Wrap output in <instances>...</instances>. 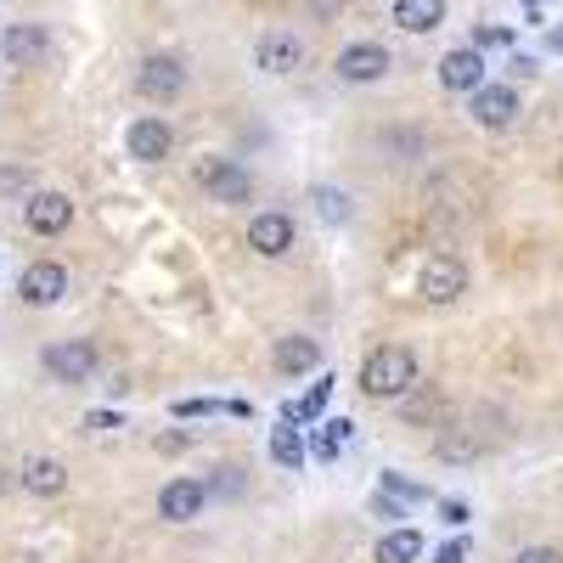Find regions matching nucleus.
I'll return each instance as SVG.
<instances>
[{"mask_svg": "<svg viewBox=\"0 0 563 563\" xmlns=\"http://www.w3.org/2000/svg\"><path fill=\"white\" fill-rule=\"evenodd\" d=\"M411 384H417V355L406 344L372 350L366 366H361V395L366 400H400V395H411Z\"/></svg>", "mask_w": 563, "mask_h": 563, "instance_id": "obj_1", "label": "nucleus"}, {"mask_svg": "<svg viewBox=\"0 0 563 563\" xmlns=\"http://www.w3.org/2000/svg\"><path fill=\"white\" fill-rule=\"evenodd\" d=\"M40 366H45V378L52 384H90L97 378V344H85V339H68V344H45V355H40Z\"/></svg>", "mask_w": 563, "mask_h": 563, "instance_id": "obj_2", "label": "nucleus"}, {"mask_svg": "<svg viewBox=\"0 0 563 563\" xmlns=\"http://www.w3.org/2000/svg\"><path fill=\"white\" fill-rule=\"evenodd\" d=\"M389 68H395V57H389V45H378V40H355V45H344L339 63H333V74H339L344 85H378Z\"/></svg>", "mask_w": 563, "mask_h": 563, "instance_id": "obj_3", "label": "nucleus"}, {"mask_svg": "<svg viewBox=\"0 0 563 563\" xmlns=\"http://www.w3.org/2000/svg\"><path fill=\"white\" fill-rule=\"evenodd\" d=\"M135 90H141V102L169 108L180 90H186V68H180L175 57H147V63L135 68Z\"/></svg>", "mask_w": 563, "mask_h": 563, "instance_id": "obj_4", "label": "nucleus"}, {"mask_svg": "<svg viewBox=\"0 0 563 563\" xmlns=\"http://www.w3.org/2000/svg\"><path fill=\"white\" fill-rule=\"evenodd\" d=\"M467 113H474V124H485V130H507L525 113V102H519L512 85H479L474 97H467Z\"/></svg>", "mask_w": 563, "mask_h": 563, "instance_id": "obj_5", "label": "nucleus"}, {"mask_svg": "<svg viewBox=\"0 0 563 563\" xmlns=\"http://www.w3.org/2000/svg\"><path fill=\"white\" fill-rule=\"evenodd\" d=\"M198 186H203L214 203H249V198H254V175L238 169V164H225V158L198 164Z\"/></svg>", "mask_w": 563, "mask_h": 563, "instance_id": "obj_6", "label": "nucleus"}, {"mask_svg": "<svg viewBox=\"0 0 563 563\" xmlns=\"http://www.w3.org/2000/svg\"><path fill=\"white\" fill-rule=\"evenodd\" d=\"M294 214H276V209H265V214H254L249 220V249L260 254V260H282V254H294Z\"/></svg>", "mask_w": 563, "mask_h": 563, "instance_id": "obj_7", "label": "nucleus"}, {"mask_svg": "<svg viewBox=\"0 0 563 563\" xmlns=\"http://www.w3.org/2000/svg\"><path fill=\"white\" fill-rule=\"evenodd\" d=\"M417 294L429 299V305H451V299H462L467 294V271H462V260H429L417 271Z\"/></svg>", "mask_w": 563, "mask_h": 563, "instance_id": "obj_8", "label": "nucleus"}, {"mask_svg": "<svg viewBox=\"0 0 563 563\" xmlns=\"http://www.w3.org/2000/svg\"><path fill=\"white\" fill-rule=\"evenodd\" d=\"M440 85L456 90V97H474V90L485 85V52L479 45H456V52L440 57Z\"/></svg>", "mask_w": 563, "mask_h": 563, "instance_id": "obj_9", "label": "nucleus"}, {"mask_svg": "<svg viewBox=\"0 0 563 563\" xmlns=\"http://www.w3.org/2000/svg\"><path fill=\"white\" fill-rule=\"evenodd\" d=\"M203 501H209V485H203V479H169V485L158 490V519L192 525V519H203Z\"/></svg>", "mask_w": 563, "mask_h": 563, "instance_id": "obj_10", "label": "nucleus"}, {"mask_svg": "<svg viewBox=\"0 0 563 563\" xmlns=\"http://www.w3.org/2000/svg\"><path fill=\"white\" fill-rule=\"evenodd\" d=\"M254 63H260V74H294L299 63H305V40L299 34H288V29H271V34H260V45H254Z\"/></svg>", "mask_w": 563, "mask_h": 563, "instance_id": "obj_11", "label": "nucleus"}, {"mask_svg": "<svg viewBox=\"0 0 563 563\" xmlns=\"http://www.w3.org/2000/svg\"><path fill=\"white\" fill-rule=\"evenodd\" d=\"M124 147H130V158H141V164H164L169 153H175V130L153 113V119H135L130 124V135H124Z\"/></svg>", "mask_w": 563, "mask_h": 563, "instance_id": "obj_12", "label": "nucleus"}, {"mask_svg": "<svg viewBox=\"0 0 563 563\" xmlns=\"http://www.w3.org/2000/svg\"><path fill=\"white\" fill-rule=\"evenodd\" d=\"M18 294H23V305H57L68 294V271L57 260H34L18 282Z\"/></svg>", "mask_w": 563, "mask_h": 563, "instance_id": "obj_13", "label": "nucleus"}, {"mask_svg": "<svg viewBox=\"0 0 563 563\" xmlns=\"http://www.w3.org/2000/svg\"><path fill=\"white\" fill-rule=\"evenodd\" d=\"M23 220H29V231H40V238H57V231H68V220H74V203H68V192H34L23 203Z\"/></svg>", "mask_w": 563, "mask_h": 563, "instance_id": "obj_14", "label": "nucleus"}, {"mask_svg": "<svg viewBox=\"0 0 563 563\" xmlns=\"http://www.w3.org/2000/svg\"><path fill=\"white\" fill-rule=\"evenodd\" d=\"M0 52H7V63H18V68H40L45 63V29L40 23H12L7 34H0Z\"/></svg>", "mask_w": 563, "mask_h": 563, "instance_id": "obj_15", "label": "nucleus"}, {"mask_svg": "<svg viewBox=\"0 0 563 563\" xmlns=\"http://www.w3.org/2000/svg\"><path fill=\"white\" fill-rule=\"evenodd\" d=\"M18 479H23L29 496H63V490H68V467H63L57 456H29V462L18 467Z\"/></svg>", "mask_w": 563, "mask_h": 563, "instance_id": "obj_16", "label": "nucleus"}, {"mask_svg": "<svg viewBox=\"0 0 563 563\" xmlns=\"http://www.w3.org/2000/svg\"><path fill=\"white\" fill-rule=\"evenodd\" d=\"M440 23H445V0H395V29L434 34Z\"/></svg>", "mask_w": 563, "mask_h": 563, "instance_id": "obj_17", "label": "nucleus"}, {"mask_svg": "<svg viewBox=\"0 0 563 563\" xmlns=\"http://www.w3.org/2000/svg\"><path fill=\"white\" fill-rule=\"evenodd\" d=\"M305 434H299V422H282V429H271V462L276 467H288V474H299L305 467Z\"/></svg>", "mask_w": 563, "mask_h": 563, "instance_id": "obj_18", "label": "nucleus"}, {"mask_svg": "<svg viewBox=\"0 0 563 563\" xmlns=\"http://www.w3.org/2000/svg\"><path fill=\"white\" fill-rule=\"evenodd\" d=\"M321 366V350H316V339H282L276 344V372H288V378H299V372H316Z\"/></svg>", "mask_w": 563, "mask_h": 563, "instance_id": "obj_19", "label": "nucleus"}, {"mask_svg": "<svg viewBox=\"0 0 563 563\" xmlns=\"http://www.w3.org/2000/svg\"><path fill=\"white\" fill-rule=\"evenodd\" d=\"M333 384H339L333 372H321V378L310 384V395H305V400H288V406H282V422H299V429H305L310 417H321V406H327V395H333Z\"/></svg>", "mask_w": 563, "mask_h": 563, "instance_id": "obj_20", "label": "nucleus"}, {"mask_svg": "<svg viewBox=\"0 0 563 563\" xmlns=\"http://www.w3.org/2000/svg\"><path fill=\"white\" fill-rule=\"evenodd\" d=\"M355 440V422H344V417H333V422H321L316 429V462H339V451Z\"/></svg>", "mask_w": 563, "mask_h": 563, "instance_id": "obj_21", "label": "nucleus"}, {"mask_svg": "<svg viewBox=\"0 0 563 563\" xmlns=\"http://www.w3.org/2000/svg\"><path fill=\"white\" fill-rule=\"evenodd\" d=\"M422 558V536L417 530H395L378 541V563H417Z\"/></svg>", "mask_w": 563, "mask_h": 563, "instance_id": "obj_22", "label": "nucleus"}, {"mask_svg": "<svg viewBox=\"0 0 563 563\" xmlns=\"http://www.w3.org/2000/svg\"><path fill=\"white\" fill-rule=\"evenodd\" d=\"M316 203H321V214H327V220H350V198H344V192H333V186H316Z\"/></svg>", "mask_w": 563, "mask_h": 563, "instance_id": "obj_23", "label": "nucleus"}, {"mask_svg": "<svg viewBox=\"0 0 563 563\" xmlns=\"http://www.w3.org/2000/svg\"><path fill=\"white\" fill-rule=\"evenodd\" d=\"M214 411H231V400L220 406V400H180L175 406V417H214Z\"/></svg>", "mask_w": 563, "mask_h": 563, "instance_id": "obj_24", "label": "nucleus"}, {"mask_svg": "<svg viewBox=\"0 0 563 563\" xmlns=\"http://www.w3.org/2000/svg\"><path fill=\"white\" fill-rule=\"evenodd\" d=\"M85 429H90V434H113V429H124V422H119V411H90Z\"/></svg>", "mask_w": 563, "mask_h": 563, "instance_id": "obj_25", "label": "nucleus"}, {"mask_svg": "<svg viewBox=\"0 0 563 563\" xmlns=\"http://www.w3.org/2000/svg\"><path fill=\"white\" fill-rule=\"evenodd\" d=\"M474 45H479V52H496V45H512V29H479V34H474Z\"/></svg>", "mask_w": 563, "mask_h": 563, "instance_id": "obj_26", "label": "nucleus"}, {"mask_svg": "<svg viewBox=\"0 0 563 563\" xmlns=\"http://www.w3.org/2000/svg\"><path fill=\"white\" fill-rule=\"evenodd\" d=\"M512 563H563V552H558V547H525Z\"/></svg>", "mask_w": 563, "mask_h": 563, "instance_id": "obj_27", "label": "nucleus"}, {"mask_svg": "<svg viewBox=\"0 0 563 563\" xmlns=\"http://www.w3.org/2000/svg\"><path fill=\"white\" fill-rule=\"evenodd\" d=\"M384 485H389L395 496H411V501H417V496H429L422 485H411V479H400V474H384Z\"/></svg>", "mask_w": 563, "mask_h": 563, "instance_id": "obj_28", "label": "nucleus"}, {"mask_svg": "<svg viewBox=\"0 0 563 563\" xmlns=\"http://www.w3.org/2000/svg\"><path fill=\"white\" fill-rule=\"evenodd\" d=\"M434 563H467V541H445V547L434 552Z\"/></svg>", "mask_w": 563, "mask_h": 563, "instance_id": "obj_29", "label": "nucleus"}, {"mask_svg": "<svg viewBox=\"0 0 563 563\" xmlns=\"http://www.w3.org/2000/svg\"><path fill=\"white\" fill-rule=\"evenodd\" d=\"M440 519L445 525H467V501H440Z\"/></svg>", "mask_w": 563, "mask_h": 563, "instance_id": "obj_30", "label": "nucleus"}, {"mask_svg": "<svg viewBox=\"0 0 563 563\" xmlns=\"http://www.w3.org/2000/svg\"><path fill=\"white\" fill-rule=\"evenodd\" d=\"M214 490H243V467H220V479H214Z\"/></svg>", "mask_w": 563, "mask_h": 563, "instance_id": "obj_31", "label": "nucleus"}, {"mask_svg": "<svg viewBox=\"0 0 563 563\" xmlns=\"http://www.w3.org/2000/svg\"><path fill=\"white\" fill-rule=\"evenodd\" d=\"M541 7H547V0H525V12H530V23H541Z\"/></svg>", "mask_w": 563, "mask_h": 563, "instance_id": "obj_32", "label": "nucleus"}, {"mask_svg": "<svg viewBox=\"0 0 563 563\" xmlns=\"http://www.w3.org/2000/svg\"><path fill=\"white\" fill-rule=\"evenodd\" d=\"M547 45H552V52H563V29H552V34H547Z\"/></svg>", "mask_w": 563, "mask_h": 563, "instance_id": "obj_33", "label": "nucleus"}]
</instances>
